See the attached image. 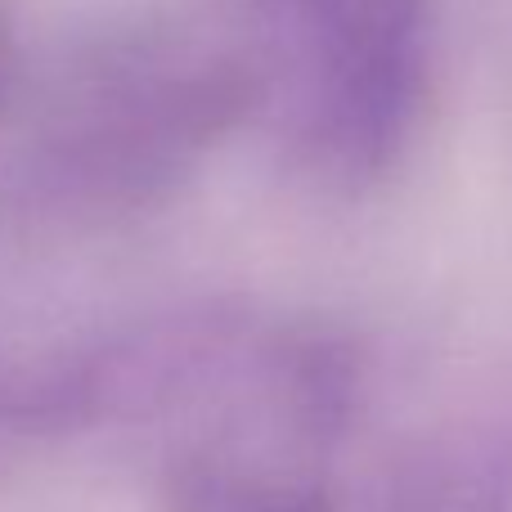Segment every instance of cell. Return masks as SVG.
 I'll list each match as a JSON object with an SVG mask.
<instances>
[{"instance_id": "obj_1", "label": "cell", "mask_w": 512, "mask_h": 512, "mask_svg": "<svg viewBox=\"0 0 512 512\" xmlns=\"http://www.w3.org/2000/svg\"><path fill=\"white\" fill-rule=\"evenodd\" d=\"M171 512H333L324 450L274 423L221 427L167 463Z\"/></svg>"}, {"instance_id": "obj_2", "label": "cell", "mask_w": 512, "mask_h": 512, "mask_svg": "<svg viewBox=\"0 0 512 512\" xmlns=\"http://www.w3.org/2000/svg\"><path fill=\"white\" fill-rule=\"evenodd\" d=\"M512 508V427L459 436L418 454L400 472L387 512H508Z\"/></svg>"}]
</instances>
